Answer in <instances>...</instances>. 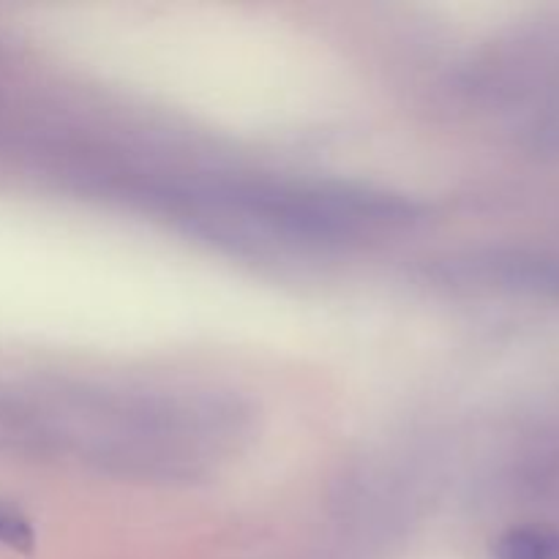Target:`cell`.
<instances>
[{
  "label": "cell",
  "instance_id": "1",
  "mask_svg": "<svg viewBox=\"0 0 559 559\" xmlns=\"http://www.w3.org/2000/svg\"><path fill=\"white\" fill-rule=\"evenodd\" d=\"M497 559H559V533L546 527H516L497 544Z\"/></svg>",
  "mask_w": 559,
  "mask_h": 559
},
{
  "label": "cell",
  "instance_id": "2",
  "mask_svg": "<svg viewBox=\"0 0 559 559\" xmlns=\"http://www.w3.org/2000/svg\"><path fill=\"white\" fill-rule=\"evenodd\" d=\"M36 544L31 522L20 511L9 506H0V546L14 551H31Z\"/></svg>",
  "mask_w": 559,
  "mask_h": 559
}]
</instances>
